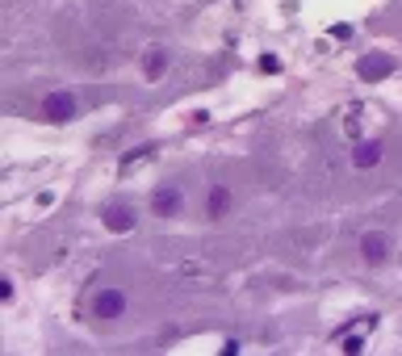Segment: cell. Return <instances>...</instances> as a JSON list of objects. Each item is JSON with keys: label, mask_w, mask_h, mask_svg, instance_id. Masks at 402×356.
I'll return each instance as SVG.
<instances>
[{"label": "cell", "mask_w": 402, "mask_h": 356, "mask_svg": "<svg viewBox=\"0 0 402 356\" xmlns=\"http://www.w3.org/2000/svg\"><path fill=\"white\" fill-rule=\"evenodd\" d=\"M43 118L46 122H72L76 118V96L72 92H50V96H43Z\"/></svg>", "instance_id": "cell-1"}, {"label": "cell", "mask_w": 402, "mask_h": 356, "mask_svg": "<svg viewBox=\"0 0 402 356\" xmlns=\"http://www.w3.org/2000/svg\"><path fill=\"white\" fill-rule=\"evenodd\" d=\"M180 206H184V197H180L177 184H160V189L151 193V210H155L160 218H172V214H180Z\"/></svg>", "instance_id": "cell-2"}, {"label": "cell", "mask_w": 402, "mask_h": 356, "mask_svg": "<svg viewBox=\"0 0 402 356\" xmlns=\"http://www.w3.org/2000/svg\"><path fill=\"white\" fill-rule=\"evenodd\" d=\"M92 311H96V318H122L126 314V294L122 289H101Z\"/></svg>", "instance_id": "cell-3"}, {"label": "cell", "mask_w": 402, "mask_h": 356, "mask_svg": "<svg viewBox=\"0 0 402 356\" xmlns=\"http://www.w3.org/2000/svg\"><path fill=\"white\" fill-rule=\"evenodd\" d=\"M360 256H364L369 265H381V260L390 256V239H386L381 230H364V235H360Z\"/></svg>", "instance_id": "cell-4"}, {"label": "cell", "mask_w": 402, "mask_h": 356, "mask_svg": "<svg viewBox=\"0 0 402 356\" xmlns=\"http://www.w3.org/2000/svg\"><path fill=\"white\" fill-rule=\"evenodd\" d=\"M352 164L357 168H377L381 164V143L373 138V143H360L357 151H352Z\"/></svg>", "instance_id": "cell-5"}, {"label": "cell", "mask_w": 402, "mask_h": 356, "mask_svg": "<svg viewBox=\"0 0 402 356\" xmlns=\"http://www.w3.org/2000/svg\"><path fill=\"white\" fill-rule=\"evenodd\" d=\"M105 226L118 230V235H122V230H134V214L126 210V206H113V210L105 214Z\"/></svg>", "instance_id": "cell-6"}, {"label": "cell", "mask_w": 402, "mask_h": 356, "mask_svg": "<svg viewBox=\"0 0 402 356\" xmlns=\"http://www.w3.org/2000/svg\"><path fill=\"white\" fill-rule=\"evenodd\" d=\"M226 210H230V193H226L223 184H218V189H210V218H223Z\"/></svg>", "instance_id": "cell-7"}, {"label": "cell", "mask_w": 402, "mask_h": 356, "mask_svg": "<svg viewBox=\"0 0 402 356\" xmlns=\"http://www.w3.org/2000/svg\"><path fill=\"white\" fill-rule=\"evenodd\" d=\"M164 63H168V55L164 50H151L147 55V80H160L164 76Z\"/></svg>", "instance_id": "cell-8"}, {"label": "cell", "mask_w": 402, "mask_h": 356, "mask_svg": "<svg viewBox=\"0 0 402 356\" xmlns=\"http://www.w3.org/2000/svg\"><path fill=\"white\" fill-rule=\"evenodd\" d=\"M390 72V59H364L360 63V76H386Z\"/></svg>", "instance_id": "cell-9"}]
</instances>
